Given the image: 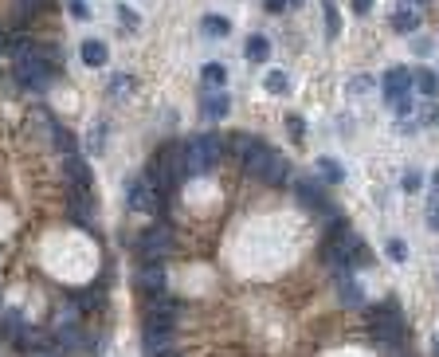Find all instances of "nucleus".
<instances>
[{"mask_svg": "<svg viewBox=\"0 0 439 357\" xmlns=\"http://www.w3.org/2000/svg\"><path fill=\"white\" fill-rule=\"evenodd\" d=\"M368 87H373V79H365V75H361V79H353V83H349V95H365Z\"/></svg>", "mask_w": 439, "mask_h": 357, "instance_id": "obj_33", "label": "nucleus"}, {"mask_svg": "<svg viewBox=\"0 0 439 357\" xmlns=\"http://www.w3.org/2000/svg\"><path fill=\"white\" fill-rule=\"evenodd\" d=\"M133 87V79H130V75H114V79H110V95H125V90H130Z\"/></svg>", "mask_w": 439, "mask_h": 357, "instance_id": "obj_28", "label": "nucleus"}, {"mask_svg": "<svg viewBox=\"0 0 439 357\" xmlns=\"http://www.w3.org/2000/svg\"><path fill=\"white\" fill-rule=\"evenodd\" d=\"M286 130H290V138H294V142H302V138H306V122L298 118V114H290V118H286Z\"/></svg>", "mask_w": 439, "mask_h": 357, "instance_id": "obj_29", "label": "nucleus"}, {"mask_svg": "<svg viewBox=\"0 0 439 357\" xmlns=\"http://www.w3.org/2000/svg\"><path fill=\"white\" fill-rule=\"evenodd\" d=\"M67 177H71V185H75V189L91 192V169H86L75 153H67Z\"/></svg>", "mask_w": 439, "mask_h": 357, "instance_id": "obj_16", "label": "nucleus"}, {"mask_svg": "<svg viewBox=\"0 0 439 357\" xmlns=\"http://www.w3.org/2000/svg\"><path fill=\"white\" fill-rule=\"evenodd\" d=\"M415 90H420L423 98H435V95H439V71H428V67H420V71H415Z\"/></svg>", "mask_w": 439, "mask_h": 357, "instance_id": "obj_20", "label": "nucleus"}, {"mask_svg": "<svg viewBox=\"0 0 439 357\" xmlns=\"http://www.w3.org/2000/svg\"><path fill=\"white\" fill-rule=\"evenodd\" d=\"M180 181V145H165L157 150V157L149 161V185L157 189V197H172Z\"/></svg>", "mask_w": 439, "mask_h": 357, "instance_id": "obj_1", "label": "nucleus"}, {"mask_svg": "<svg viewBox=\"0 0 439 357\" xmlns=\"http://www.w3.org/2000/svg\"><path fill=\"white\" fill-rule=\"evenodd\" d=\"M412 87H415V71H404V67H388V71H384V98H388V103L408 98Z\"/></svg>", "mask_w": 439, "mask_h": 357, "instance_id": "obj_7", "label": "nucleus"}, {"mask_svg": "<svg viewBox=\"0 0 439 357\" xmlns=\"http://www.w3.org/2000/svg\"><path fill=\"white\" fill-rule=\"evenodd\" d=\"M55 145H59V153H75V138H71V130L55 126Z\"/></svg>", "mask_w": 439, "mask_h": 357, "instance_id": "obj_27", "label": "nucleus"}, {"mask_svg": "<svg viewBox=\"0 0 439 357\" xmlns=\"http://www.w3.org/2000/svg\"><path fill=\"white\" fill-rule=\"evenodd\" d=\"M67 9H71V16H75V20H86V16H91V12H86V4H83V0H71Z\"/></svg>", "mask_w": 439, "mask_h": 357, "instance_id": "obj_34", "label": "nucleus"}, {"mask_svg": "<svg viewBox=\"0 0 439 357\" xmlns=\"http://www.w3.org/2000/svg\"><path fill=\"white\" fill-rule=\"evenodd\" d=\"M431 349H435V357H439V333H435V338H431Z\"/></svg>", "mask_w": 439, "mask_h": 357, "instance_id": "obj_40", "label": "nucleus"}, {"mask_svg": "<svg viewBox=\"0 0 439 357\" xmlns=\"http://www.w3.org/2000/svg\"><path fill=\"white\" fill-rule=\"evenodd\" d=\"M141 346H145V357L165 353V349H172V330H161V326H145V333H141Z\"/></svg>", "mask_w": 439, "mask_h": 357, "instance_id": "obj_11", "label": "nucleus"}, {"mask_svg": "<svg viewBox=\"0 0 439 357\" xmlns=\"http://www.w3.org/2000/svg\"><path fill=\"white\" fill-rule=\"evenodd\" d=\"M200 83H204L208 90H224V83H227V67H224V63H204Z\"/></svg>", "mask_w": 439, "mask_h": 357, "instance_id": "obj_19", "label": "nucleus"}, {"mask_svg": "<svg viewBox=\"0 0 439 357\" xmlns=\"http://www.w3.org/2000/svg\"><path fill=\"white\" fill-rule=\"evenodd\" d=\"M420 185H423V177L415 173V169H408V173H404V181H400V189H404V192H415Z\"/></svg>", "mask_w": 439, "mask_h": 357, "instance_id": "obj_30", "label": "nucleus"}, {"mask_svg": "<svg viewBox=\"0 0 439 357\" xmlns=\"http://www.w3.org/2000/svg\"><path fill=\"white\" fill-rule=\"evenodd\" d=\"M290 169H294V165H290V157H282V153H271V165H267L263 181L279 189V185H286V181H290Z\"/></svg>", "mask_w": 439, "mask_h": 357, "instance_id": "obj_14", "label": "nucleus"}, {"mask_svg": "<svg viewBox=\"0 0 439 357\" xmlns=\"http://www.w3.org/2000/svg\"><path fill=\"white\" fill-rule=\"evenodd\" d=\"M271 153L274 150H267V145L263 142H255V145H251V150L247 153H243V169H247V173L251 177H259V181H263V173H267V165H271Z\"/></svg>", "mask_w": 439, "mask_h": 357, "instance_id": "obj_9", "label": "nucleus"}, {"mask_svg": "<svg viewBox=\"0 0 439 357\" xmlns=\"http://www.w3.org/2000/svg\"><path fill=\"white\" fill-rule=\"evenodd\" d=\"M321 4H326V36H329V40H337V32H341V20H337L334 0H321Z\"/></svg>", "mask_w": 439, "mask_h": 357, "instance_id": "obj_25", "label": "nucleus"}, {"mask_svg": "<svg viewBox=\"0 0 439 357\" xmlns=\"http://www.w3.org/2000/svg\"><path fill=\"white\" fill-rule=\"evenodd\" d=\"M408 4H415V9H420V4H428V0H408Z\"/></svg>", "mask_w": 439, "mask_h": 357, "instance_id": "obj_42", "label": "nucleus"}, {"mask_svg": "<svg viewBox=\"0 0 439 357\" xmlns=\"http://www.w3.org/2000/svg\"><path fill=\"white\" fill-rule=\"evenodd\" d=\"M286 9H290L286 0H267V12H271V16H279V12H286Z\"/></svg>", "mask_w": 439, "mask_h": 357, "instance_id": "obj_35", "label": "nucleus"}, {"mask_svg": "<svg viewBox=\"0 0 439 357\" xmlns=\"http://www.w3.org/2000/svg\"><path fill=\"white\" fill-rule=\"evenodd\" d=\"M428 228H431V232H439V197L428 205Z\"/></svg>", "mask_w": 439, "mask_h": 357, "instance_id": "obj_31", "label": "nucleus"}, {"mask_svg": "<svg viewBox=\"0 0 439 357\" xmlns=\"http://www.w3.org/2000/svg\"><path fill=\"white\" fill-rule=\"evenodd\" d=\"M243 56H247V63H267V59H271V40H267V36H251Z\"/></svg>", "mask_w": 439, "mask_h": 357, "instance_id": "obj_17", "label": "nucleus"}, {"mask_svg": "<svg viewBox=\"0 0 439 357\" xmlns=\"http://www.w3.org/2000/svg\"><path fill=\"white\" fill-rule=\"evenodd\" d=\"M388 259L392 263H408V244L404 239H388Z\"/></svg>", "mask_w": 439, "mask_h": 357, "instance_id": "obj_26", "label": "nucleus"}, {"mask_svg": "<svg viewBox=\"0 0 439 357\" xmlns=\"http://www.w3.org/2000/svg\"><path fill=\"white\" fill-rule=\"evenodd\" d=\"M12 43H8V36H4V28H0V51H8Z\"/></svg>", "mask_w": 439, "mask_h": 357, "instance_id": "obj_37", "label": "nucleus"}, {"mask_svg": "<svg viewBox=\"0 0 439 357\" xmlns=\"http://www.w3.org/2000/svg\"><path fill=\"white\" fill-rule=\"evenodd\" d=\"M83 63L86 67H106V59H110V51H106V43L102 40H83Z\"/></svg>", "mask_w": 439, "mask_h": 357, "instance_id": "obj_15", "label": "nucleus"}, {"mask_svg": "<svg viewBox=\"0 0 439 357\" xmlns=\"http://www.w3.org/2000/svg\"><path fill=\"white\" fill-rule=\"evenodd\" d=\"M180 302L169 294H149L145 299V326H161V330H177Z\"/></svg>", "mask_w": 439, "mask_h": 357, "instance_id": "obj_4", "label": "nucleus"}, {"mask_svg": "<svg viewBox=\"0 0 439 357\" xmlns=\"http://www.w3.org/2000/svg\"><path fill=\"white\" fill-rule=\"evenodd\" d=\"M420 28V12H415V4H396V12H392V32H400V36H408V32H415Z\"/></svg>", "mask_w": 439, "mask_h": 357, "instance_id": "obj_12", "label": "nucleus"}, {"mask_svg": "<svg viewBox=\"0 0 439 357\" xmlns=\"http://www.w3.org/2000/svg\"><path fill=\"white\" fill-rule=\"evenodd\" d=\"M220 161H216V153L208 150V142H204V134L200 138H192V142H185L180 145V177H188V181H196V177H204V173H212Z\"/></svg>", "mask_w": 439, "mask_h": 357, "instance_id": "obj_3", "label": "nucleus"}, {"mask_svg": "<svg viewBox=\"0 0 439 357\" xmlns=\"http://www.w3.org/2000/svg\"><path fill=\"white\" fill-rule=\"evenodd\" d=\"M353 12H357V16H368V12H373V0H353Z\"/></svg>", "mask_w": 439, "mask_h": 357, "instance_id": "obj_36", "label": "nucleus"}, {"mask_svg": "<svg viewBox=\"0 0 439 357\" xmlns=\"http://www.w3.org/2000/svg\"><path fill=\"white\" fill-rule=\"evenodd\" d=\"M286 4H290V9H298V4H306V0H286Z\"/></svg>", "mask_w": 439, "mask_h": 357, "instance_id": "obj_41", "label": "nucleus"}, {"mask_svg": "<svg viewBox=\"0 0 439 357\" xmlns=\"http://www.w3.org/2000/svg\"><path fill=\"white\" fill-rule=\"evenodd\" d=\"M20 330H24V318H20V310H8V314L0 318V338H8V341H12Z\"/></svg>", "mask_w": 439, "mask_h": 357, "instance_id": "obj_23", "label": "nucleus"}, {"mask_svg": "<svg viewBox=\"0 0 439 357\" xmlns=\"http://www.w3.org/2000/svg\"><path fill=\"white\" fill-rule=\"evenodd\" d=\"M200 32L212 36V40H224V36L232 32V20H227V16H204L200 20Z\"/></svg>", "mask_w": 439, "mask_h": 357, "instance_id": "obj_21", "label": "nucleus"}, {"mask_svg": "<svg viewBox=\"0 0 439 357\" xmlns=\"http://www.w3.org/2000/svg\"><path fill=\"white\" fill-rule=\"evenodd\" d=\"M314 169H318V177H321L326 185H341V181H345V169L337 165L334 157H318V161H314Z\"/></svg>", "mask_w": 439, "mask_h": 357, "instance_id": "obj_18", "label": "nucleus"}, {"mask_svg": "<svg viewBox=\"0 0 439 357\" xmlns=\"http://www.w3.org/2000/svg\"><path fill=\"white\" fill-rule=\"evenodd\" d=\"M227 110H232V98L224 95V90H212L208 98H204V106H200V114L208 122H220V118H227Z\"/></svg>", "mask_w": 439, "mask_h": 357, "instance_id": "obj_13", "label": "nucleus"}, {"mask_svg": "<svg viewBox=\"0 0 439 357\" xmlns=\"http://www.w3.org/2000/svg\"><path fill=\"white\" fill-rule=\"evenodd\" d=\"M368 333H373V341H384V346L404 341V322H400L396 302H381V306L368 310Z\"/></svg>", "mask_w": 439, "mask_h": 357, "instance_id": "obj_2", "label": "nucleus"}, {"mask_svg": "<svg viewBox=\"0 0 439 357\" xmlns=\"http://www.w3.org/2000/svg\"><path fill=\"white\" fill-rule=\"evenodd\" d=\"M263 87L271 90V95H286V90H290V79H286L282 71H271V75L263 79Z\"/></svg>", "mask_w": 439, "mask_h": 357, "instance_id": "obj_24", "label": "nucleus"}, {"mask_svg": "<svg viewBox=\"0 0 439 357\" xmlns=\"http://www.w3.org/2000/svg\"><path fill=\"white\" fill-rule=\"evenodd\" d=\"M138 291L145 294H165V267L161 259H141V271H138Z\"/></svg>", "mask_w": 439, "mask_h": 357, "instance_id": "obj_8", "label": "nucleus"}, {"mask_svg": "<svg viewBox=\"0 0 439 357\" xmlns=\"http://www.w3.org/2000/svg\"><path fill=\"white\" fill-rule=\"evenodd\" d=\"M169 252H172V232L165 228V224L145 228L138 236V255H141V259H165Z\"/></svg>", "mask_w": 439, "mask_h": 357, "instance_id": "obj_5", "label": "nucleus"}, {"mask_svg": "<svg viewBox=\"0 0 439 357\" xmlns=\"http://www.w3.org/2000/svg\"><path fill=\"white\" fill-rule=\"evenodd\" d=\"M153 357H180L177 349H165V353H153Z\"/></svg>", "mask_w": 439, "mask_h": 357, "instance_id": "obj_38", "label": "nucleus"}, {"mask_svg": "<svg viewBox=\"0 0 439 357\" xmlns=\"http://www.w3.org/2000/svg\"><path fill=\"white\" fill-rule=\"evenodd\" d=\"M294 192L302 197V205H310V208H318V212L334 216V208H329V200H326V192H321V185H318V181H298V185H294Z\"/></svg>", "mask_w": 439, "mask_h": 357, "instance_id": "obj_10", "label": "nucleus"}, {"mask_svg": "<svg viewBox=\"0 0 439 357\" xmlns=\"http://www.w3.org/2000/svg\"><path fill=\"white\" fill-rule=\"evenodd\" d=\"M125 200H130L133 212H157V208H161V197H157V189L149 185V177L125 185Z\"/></svg>", "mask_w": 439, "mask_h": 357, "instance_id": "obj_6", "label": "nucleus"}, {"mask_svg": "<svg viewBox=\"0 0 439 357\" xmlns=\"http://www.w3.org/2000/svg\"><path fill=\"white\" fill-rule=\"evenodd\" d=\"M337 299H341L345 306H361V302H365L361 299V286L353 283V279H341V283H337Z\"/></svg>", "mask_w": 439, "mask_h": 357, "instance_id": "obj_22", "label": "nucleus"}, {"mask_svg": "<svg viewBox=\"0 0 439 357\" xmlns=\"http://www.w3.org/2000/svg\"><path fill=\"white\" fill-rule=\"evenodd\" d=\"M431 189H435V197H439V173H435V177H431Z\"/></svg>", "mask_w": 439, "mask_h": 357, "instance_id": "obj_39", "label": "nucleus"}, {"mask_svg": "<svg viewBox=\"0 0 439 357\" xmlns=\"http://www.w3.org/2000/svg\"><path fill=\"white\" fill-rule=\"evenodd\" d=\"M118 20H122V28H138V16H133V9H118Z\"/></svg>", "mask_w": 439, "mask_h": 357, "instance_id": "obj_32", "label": "nucleus"}]
</instances>
